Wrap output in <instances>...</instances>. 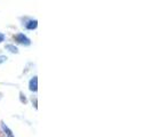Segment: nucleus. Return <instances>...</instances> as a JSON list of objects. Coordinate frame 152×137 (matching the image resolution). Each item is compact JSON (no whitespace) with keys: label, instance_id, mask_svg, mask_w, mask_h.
<instances>
[{"label":"nucleus","instance_id":"f03ea898","mask_svg":"<svg viewBox=\"0 0 152 137\" xmlns=\"http://www.w3.org/2000/svg\"><path fill=\"white\" fill-rule=\"evenodd\" d=\"M37 26H38V22L36 20H31L29 21V23H26V29H29V30H33Z\"/></svg>","mask_w":152,"mask_h":137},{"label":"nucleus","instance_id":"f257e3e1","mask_svg":"<svg viewBox=\"0 0 152 137\" xmlns=\"http://www.w3.org/2000/svg\"><path fill=\"white\" fill-rule=\"evenodd\" d=\"M15 40L17 41V42L22 44V45H25V46L30 45V39L28 38L26 36H24L23 33H18V34H16V36H15Z\"/></svg>","mask_w":152,"mask_h":137},{"label":"nucleus","instance_id":"39448f33","mask_svg":"<svg viewBox=\"0 0 152 137\" xmlns=\"http://www.w3.org/2000/svg\"><path fill=\"white\" fill-rule=\"evenodd\" d=\"M6 60H7V57H6V56H0V63H4Z\"/></svg>","mask_w":152,"mask_h":137},{"label":"nucleus","instance_id":"423d86ee","mask_svg":"<svg viewBox=\"0 0 152 137\" xmlns=\"http://www.w3.org/2000/svg\"><path fill=\"white\" fill-rule=\"evenodd\" d=\"M4 40H5V36L2 33H0V42H2Z\"/></svg>","mask_w":152,"mask_h":137},{"label":"nucleus","instance_id":"20e7f679","mask_svg":"<svg viewBox=\"0 0 152 137\" xmlns=\"http://www.w3.org/2000/svg\"><path fill=\"white\" fill-rule=\"evenodd\" d=\"M6 49H8L10 53H15V54L18 53L17 47H15V46H13V45H7V46H6Z\"/></svg>","mask_w":152,"mask_h":137},{"label":"nucleus","instance_id":"7ed1b4c3","mask_svg":"<svg viewBox=\"0 0 152 137\" xmlns=\"http://www.w3.org/2000/svg\"><path fill=\"white\" fill-rule=\"evenodd\" d=\"M37 78H33L32 80L30 81V89L31 90H33V91H36L37 90Z\"/></svg>","mask_w":152,"mask_h":137}]
</instances>
